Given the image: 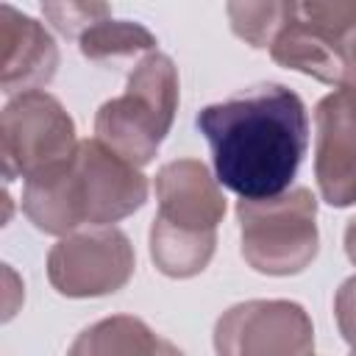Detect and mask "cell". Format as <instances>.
<instances>
[{
  "instance_id": "obj_15",
  "label": "cell",
  "mask_w": 356,
  "mask_h": 356,
  "mask_svg": "<svg viewBox=\"0 0 356 356\" xmlns=\"http://www.w3.org/2000/svg\"><path fill=\"white\" fill-rule=\"evenodd\" d=\"M78 47H81L83 58L97 61V64H108V61L139 56V53H150L156 47V36L142 22L108 17L97 25H92L78 39Z\"/></svg>"
},
{
  "instance_id": "obj_6",
  "label": "cell",
  "mask_w": 356,
  "mask_h": 356,
  "mask_svg": "<svg viewBox=\"0 0 356 356\" xmlns=\"http://www.w3.org/2000/svg\"><path fill=\"white\" fill-rule=\"evenodd\" d=\"M214 350L222 356H306L314 350V325L300 303L245 300L220 314Z\"/></svg>"
},
{
  "instance_id": "obj_2",
  "label": "cell",
  "mask_w": 356,
  "mask_h": 356,
  "mask_svg": "<svg viewBox=\"0 0 356 356\" xmlns=\"http://www.w3.org/2000/svg\"><path fill=\"white\" fill-rule=\"evenodd\" d=\"M178 111V67L167 53L150 50L131 70L125 92L95 114V136L136 167L159 153Z\"/></svg>"
},
{
  "instance_id": "obj_1",
  "label": "cell",
  "mask_w": 356,
  "mask_h": 356,
  "mask_svg": "<svg viewBox=\"0 0 356 356\" xmlns=\"http://www.w3.org/2000/svg\"><path fill=\"white\" fill-rule=\"evenodd\" d=\"M211 147L217 181L245 200L289 189L309 145V114L298 92L259 83L195 117Z\"/></svg>"
},
{
  "instance_id": "obj_12",
  "label": "cell",
  "mask_w": 356,
  "mask_h": 356,
  "mask_svg": "<svg viewBox=\"0 0 356 356\" xmlns=\"http://www.w3.org/2000/svg\"><path fill=\"white\" fill-rule=\"evenodd\" d=\"M217 231H192L153 217L150 225V259L167 278H192L203 273L214 256Z\"/></svg>"
},
{
  "instance_id": "obj_17",
  "label": "cell",
  "mask_w": 356,
  "mask_h": 356,
  "mask_svg": "<svg viewBox=\"0 0 356 356\" xmlns=\"http://www.w3.org/2000/svg\"><path fill=\"white\" fill-rule=\"evenodd\" d=\"M295 17L334 39L342 50L345 36L356 28V0H295Z\"/></svg>"
},
{
  "instance_id": "obj_19",
  "label": "cell",
  "mask_w": 356,
  "mask_h": 356,
  "mask_svg": "<svg viewBox=\"0 0 356 356\" xmlns=\"http://www.w3.org/2000/svg\"><path fill=\"white\" fill-rule=\"evenodd\" d=\"M3 273H6V306H3L6 312H3V320H11L14 312H17V306H14L11 298H14V295H22V281H17V275H14V270H11L8 264H6Z\"/></svg>"
},
{
  "instance_id": "obj_20",
  "label": "cell",
  "mask_w": 356,
  "mask_h": 356,
  "mask_svg": "<svg viewBox=\"0 0 356 356\" xmlns=\"http://www.w3.org/2000/svg\"><path fill=\"white\" fill-rule=\"evenodd\" d=\"M342 58H345V78L348 75H356V28L345 36L342 42ZM342 78V81H345Z\"/></svg>"
},
{
  "instance_id": "obj_10",
  "label": "cell",
  "mask_w": 356,
  "mask_h": 356,
  "mask_svg": "<svg viewBox=\"0 0 356 356\" xmlns=\"http://www.w3.org/2000/svg\"><path fill=\"white\" fill-rule=\"evenodd\" d=\"M0 42H3V64H0V86L8 95L47 86L58 70V47L50 31L33 17L17 11L14 6H3L0 11Z\"/></svg>"
},
{
  "instance_id": "obj_21",
  "label": "cell",
  "mask_w": 356,
  "mask_h": 356,
  "mask_svg": "<svg viewBox=\"0 0 356 356\" xmlns=\"http://www.w3.org/2000/svg\"><path fill=\"white\" fill-rule=\"evenodd\" d=\"M345 253H348L350 264H356V220H350L345 228Z\"/></svg>"
},
{
  "instance_id": "obj_4",
  "label": "cell",
  "mask_w": 356,
  "mask_h": 356,
  "mask_svg": "<svg viewBox=\"0 0 356 356\" xmlns=\"http://www.w3.org/2000/svg\"><path fill=\"white\" fill-rule=\"evenodd\" d=\"M78 150L75 122L44 89L17 92L0 114V156L6 181L31 178L64 164Z\"/></svg>"
},
{
  "instance_id": "obj_13",
  "label": "cell",
  "mask_w": 356,
  "mask_h": 356,
  "mask_svg": "<svg viewBox=\"0 0 356 356\" xmlns=\"http://www.w3.org/2000/svg\"><path fill=\"white\" fill-rule=\"evenodd\" d=\"M72 356H114V353H178L175 345L159 339L150 325L131 314L106 317L89 325L70 348Z\"/></svg>"
},
{
  "instance_id": "obj_7",
  "label": "cell",
  "mask_w": 356,
  "mask_h": 356,
  "mask_svg": "<svg viewBox=\"0 0 356 356\" xmlns=\"http://www.w3.org/2000/svg\"><path fill=\"white\" fill-rule=\"evenodd\" d=\"M72 181L83 228L111 225L142 209L147 200V178L142 175V167L114 153L97 136L78 142Z\"/></svg>"
},
{
  "instance_id": "obj_14",
  "label": "cell",
  "mask_w": 356,
  "mask_h": 356,
  "mask_svg": "<svg viewBox=\"0 0 356 356\" xmlns=\"http://www.w3.org/2000/svg\"><path fill=\"white\" fill-rule=\"evenodd\" d=\"M231 31L250 47H267L295 19V0H225Z\"/></svg>"
},
{
  "instance_id": "obj_3",
  "label": "cell",
  "mask_w": 356,
  "mask_h": 356,
  "mask_svg": "<svg viewBox=\"0 0 356 356\" xmlns=\"http://www.w3.org/2000/svg\"><path fill=\"white\" fill-rule=\"evenodd\" d=\"M245 261L261 275H298L320 248L317 200L306 186L236 203Z\"/></svg>"
},
{
  "instance_id": "obj_11",
  "label": "cell",
  "mask_w": 356,
  "mask_h": 356,
  "mask_svg": "<svg viewBox=\"0 0 356 356\" xmlns=\"http://www.w3.org/2000/svg\"><path fill=\"white\" fill-rule=\"evenodd\" d=\"M270 56L275 64L312 75L314 81L328 86H339L345 78V58L339 44L298 17L275 36V42L270 44Z\"/></svg>"
},
{
  "instance_id": "obj_9",
  "label": "cell",
  "mask_w": 356,
  "mask_h": 356,
  "mask_svg": "<svg viewBox=\"0 0 356 356\" xmlns=\"http://www.w3.org/2000/svg\"><path fill=\"white\" fill-rule=\"evenodd\" d=\"M156 200L161 220L192 231H217L225 214L220 181L197 159L167 161L156 172Z\"/></svg>"
},
{
  "instance_id": "obj_22",
  "label": "cell",
  "mask_w": 356,
  "mask_h": 356,
  "mask_svg": "<svg viewBox=\"0 0 356 356\" xmlns=\"http://www.w3.org/2000/svg\"><path fill=\"white\" fill-rule=\"evenodd\" d=\"M339 86H348V89H350V92L356 95V75H348V78H345V81H342Z\"/></svg>"
},
{
  "instance_id": "obj_8",
  "label": "cell",
  "mask_w": 356,
  "mask_h": 356,
  "mask_svg": "<svg viewBox=\"0 0 356 356\" xmlns=\"http://www.w3.org/2000/svg\"><path fill=\"white\" fill-rule=\"evenodd\" d=\"M314 178L328 206L356 203V95L348 86L314 108Z\"/></svg>"
},
{
  "instance_id": "obj_5",
  "label": "cell",
  "mask_w": 356,
  "mask_h": 356,
  "mask_svg": "<svg viewBox=\"0 0 356 356\" xmlns=\"http://www.w3.org/2000/svg\"><path fill=\"white\" fill-rule=\"evenodd\" d=\"M134 267V245L114 225L72 231L47 253V278L64 298L111 295L131 281Z\"/></svg>"
},
{
  "instance_id": "obj_16",
  "label": "cell",
  "mask_w": 356,
  "mask_h": 356,
  "mask_svg": "<svg viewBox=\"0 0 356 356\" xmlns=\"http://www.w3.org/2000/svg\"><path fill=\"white\" fill-rule=\"evenodd\" d=\"M44 19L67 39H81L92 25L111 17L108 0H39Z\"/></svg>"
},
{
  "instance_id": "obj_18",
  "label": "cell",
  "mask_w": 356,
  "mask_h": 356,
  "mask_svg": "<svg viewBox=\"0 0 356 356\" xmlns=\"http://www.w3.org/2000/svg\"><path fill=\"white\" fill-rule=\"evenodd\" d=\"M334 317L339 325V334L345 337L348 348L356 353V275L342 281L334 298Z\"/></svg>"
}]
</instances>
